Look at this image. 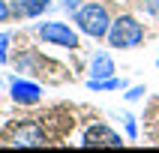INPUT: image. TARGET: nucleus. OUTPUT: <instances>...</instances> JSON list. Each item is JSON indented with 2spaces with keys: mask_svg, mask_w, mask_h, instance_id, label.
Wrapping results in <instances>:
<instances>
[{
  "mask_svg": "<svg viewBox=\"0 0 159 153\" xmlns=\"http://www.w3.org/2000/svg\"><path fill=\"white\" fill-rule=\"evenodd\" d=\"M72 21L84 36H93V39H105L108 27H111V18H108V9L102 3H81L75 12H72Z\"/></svg>",
  "mask_w": 159,
  "mask_h": 153,
  "instance_id": "nucleus-1",
  "label": "nucleus"
},
{
  "mask_svg": "<svg viewBox=\"0 0 159 153\" xmlns=\"http://www.w3.org/2000/svg\"><path fill=\"white\" fill-rule=\"evenodd\" d=\"M105 39L111 48H138L144 42V24L132 15H120L111 21Z\"/></svg>",
  "mask_w": 159,
  "mask_h": 153,
  "instance_id": "nucleus-2",
  "label": "nucleus"
},
{
  "mask_svg": "<svg viewBox=\"0 0 159 153\" xmlns=\"http://www.w3.org/2000/svg\"><path fill=\"white\" fill-rule=\"evenodd\" d=\"M39 36H42V42L57 45V48H78L81 45L78 33L66 21H45V24H39Z\"/></svg>",
  "mask_w": 159,
  "mask_h": 153,
  "instance_id": "nucleus-3",
  "label": "nucleus"
},
{
  "mask_svg": "<svg viewBox=\"0 0 159 153\" xmlns=\"http://www.w3.org/2000/svg\"><path fill=\"white\" fill-rule=\"evenodd\" d=\"M81 147H123V138L105 123H93L81 138Z\"/></svg>",
  "mask_w": 159,
  "mask_h": 153,
  "instance_id": "nucleus-4",
  "label": "nucleus"
},
{
  "mask_svg": "<svg viewBox=\"0 0 159 153\" xmlns=\"http://www.w3.org/2000/svg\"><path fill=\"white\" fill-rule=\"evenodd\" d=\"M9 144H15V147H42V144H48V135H45V129L39 123L27 120V123H18Z\"/></svg>",
  "mask_w": 159,
  "mask_h": 153,
  "instance_id": "nucleus-5",
  "label": "nucleus"
},
{
  "mask_svg": "<svg viewBox=\"0 0 159 153\" xmlns=\"http://www.w3.org/2000/svg\"><path fill=\"white\" fill-rule=\"evenodd\" d=\"M9 93L18 105H36L42 99V87L36 81H27V78H12L9 81Z\"/></svg>",
  "mask_w": 159,
  "mask_h": 153,
  "instance_id": "nucleus-6",
  "label": "nucleus"
},
{
  "mask_svg": "<svg viewBox=\"0 0 159 153\" xmlns=\"http://www.w3.org/2000/svg\"><path fill=\"white\" fill-rule=\"evenodd\" d=\"M51 9V0H15L12 3V12L18 18H39Z\"/></svg>",
  "mask_w": 159,
  "mask_h": 153,
  "instance_id": "nucleus-7",
  "label": "nucleus"
},
{
  "mask_svg": "<svg viewBox=\"0 0 159 153\" xmlns=\"http://www.w3.org/2000/svg\"><path fill=\"white\" fill-rule=\"evenodd\" d=\"M114 57L108 51H96L93 54V60H90V78H108V75H114Z\"/></svg>",
  "mask_w": 159,
  "mask_h": 153,
  "instance_id": "nucleus-8",
  "label": "nucleus"
},
{
  "mask_svg": "<svg viewBox=\"0 0 159 153\" xmlns=\"http://www.w3.org/2000/svg\"><path fill=\"white\" fill-rule=\"evenodd\" d=\"M87 87L96 90V93H102V90H126V78H117V75H108V78H90Z\"/></svg>",
  "mask_w": 159,
  "mask_h": 153,
  "instance_id": "nucleus-9",
  "label": "nucleus"
},
{
  "mask_svg": "<svg viewBox=\"0 0 159 153\" xmlns=\"http://www.w3.org/2000/svg\"><path fill=\"white\" fill-rule=\"evenodd\" d=\"M144 93H147V87H144V84H135V87H129V90H126L123 96H126V102H138Z\"/></svg>",
  "mask_w": 159,
  "mask_h": 153,
  "instance_id": "nucleus-10",
  "label": "nucleus"
},
{
  "mask_svg": "<svg viewBox=\"0 0 159 153\" xmlns=\"http://www.w3.org/2000/svg\"><path fill=\"white\" fill-rule=\"evenodd\" d=\"M9 42H12V33H0V66L6 63V51H9Z\"/></svg>",
  "mask_w": 159,
  "mask_h": 153,
  "instance_id": "nucleus-11",
  "label": "nucleus"
},
{
  "mask_svg": "<svg viewBox=\"0 0 159 153\" xmlns=\"http://www.w3.org/2000/svg\"><path fill=\"white\" fill-rule=\"evenodd\" d=\"M123 123H126V135L135 138L138 135V123H135V114H123Z\"/></svg>",
  "mask_w": 159,
  "mask_h": 153,
  "instance_id": "nucleus-12",
  "label": "nucleus"
},
{
  "mask_svg": "<svg viewBox=\"0 0 159 153\" xmlns=\"http://www.w3.org/2000/svg\"><path fill=\"white\" fill-rule=\"evenodd\" d=\"M144 12L159 21V0H144Z\"/></svg>",
  "mask_w": 159,
  "mask_h": 153,
  "instance_id": "nucleus-13",
  "label": "nucleus"
},
{
  "mask_svg": "<svg viewBox=\"0 0 159 153\" xmlns=\"http://www.w3.org/2000/svg\"><path fill=\"white\" fill-rule=\"evenodd\" d=\"M81 3H84V0H60V6L66 9V12H75V9H78Z\"/></svg>",
  "mask_w": 159,
  "mask_h": 153,
  "instance_id": "nucleus-14",
  "label": "nucleus"
},
{
  "mask_svg": "<svg viewBox=\"0 0 159 153\" xmlns=\"http://www.w3.org/2000/svg\"><path fill=\"white\" fill-rule=\"evenodd\" d=\"M9 15H12V6H9L6 0H0V21H6Z\"/></svg>",
  "mask_w": 159,
  "mask_h": 153,
  "instance_id": "nucleus-15",
  "label": "nucleus"
},
{
  "mask_svg": "<svg viewBox=\"0 0 159 153\" xmlns=\"http://www.w3.org/2000/svg\"><path fill=\"white\" fill-rule=\"evenodd\" d=\"M156 69H159V54H156Z\"/></svg>",
  "mask_w": 159,
  "mask_h": 153,
  "instance_id": "nucleus-16",
  "label": "nucleus"
}]
</instances>
